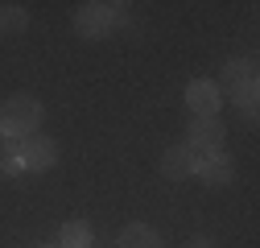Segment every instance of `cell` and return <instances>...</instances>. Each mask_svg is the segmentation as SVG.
<instances>
[{
  "mask_svg": "<svg viewBox=\"0 0 260 248\" xmlns=\"http://www.w3.org/2000/svg\"><path fill=\"white\" fill-rule=\"evenodd\" d=\"M58 248H91V224L87 220H67L58 228Z\"/></svg>",
  "mask_w": 260,
  "mask_h": 248,
  "instance_id": "9",
  "label": "cell"
},
{
  "mask_svg": "<svg viewBox=\"0 0 260 248\" xmlns=\"http://www.w3.org/2000/svg\"><path fill=\"white\" fill-rule=\"evenodd\" d=\"M75 29L83 38H104L112 29V5H100V0H87V5L75 9Z\"/></svg>",
  "mask_w": 260,
  "mask_h": 248,
  "instance_id": "4",
  "label": "cell"
},
{
  "mask_svg": "<svg viewBox=\"0 0 260 248\" xmlns=\"http://www.w3.org/2000/svg\"><path fill=\"white\" fill-rule=\"evenodd\" d=\"M232 100H236V108H240L244 116H256V83H248V87L232 91Z\"/></svg>",
  "mask_w": 260,
  "mask_h": 248,
  "instance_id": "13",
  "label": "cell"
},
{
  "mask_svg": "<svg viewBox=\"0 0 260 248\" xmlns=\"http://www.w3.org/2000/svg\"><path fill=\"white\" fill-rule=\"evenodd\" d=\"M0 29L5 34H25L29 29V9L25 5H0Z\"/></svg>",
  "mask_w": 260,
  "mask_h": 248,
  "instance_id": "11",
  "label": "cell"
},
{
  "mask_svg": "<svg viewBox=\"0 0 260 248\" xmlns=\"http://www.w3.org/2000/svg\"><path fill=\"white\" fill-rule=\"evenodd\" d=\"M42 100L34 96H9L5 104H0V137L5 141H25V137H34L42 129Z\"/></svg>",
  "mask_w": 260,
  "mask_h": 248,
  "instance_id": "1",
  "label": "cell"
},
{
  "mask_svg": "<svg viewBox=\"0 0 260 248\" xmlns=\"http://www.w3.org/2000/svg\"><path fill=\"white\" fill-rule=\"evenodd\" d=\"M120 248H161V236H157L149 224H124Z\"/></svg>",
  "mask_w": 260,
  "mask_h": 248,
  "instance_id": "10",
  "label": "cell"
},
{
  "mask_svg": "<svg viewBox=\"0 0 260 248\" xmlns=\"http://www.w3.org/2000/svg\"><path fill=\"white\" fill-rule=\"evenodd\" d=\"M194 178H203L207 186H227L236 178V162L227 158L223 149H215V153H203V162H199V170H194Z\"/></svg>",
  "mask_w": 260,
  "mask_h": 248,
  "instance_id": "6",
  "label": "cell"
},
{
  "mask_svg": "<svg viewBox=\"0 0 260 248\" xmlns=\"http://www.w3.org/2000/svg\"><path fill=\"white\" fill-rule=\"evenodd\" d=\"M223 137H227V129H223L219 116H190L186 145H190L194 153H215V149H223Z\"/></svg>",
  "mask_w": 260,
  "mask_h": 248,
  "instance_id": "2",
  "label": "cell"
},
{
  "mask_svg": "<svg viewBox=\"0 0 260 248\" xmlns=\"http://www.w3.org/2000/svg\"><path fill=\"white\" fill-rule=\"evenodd\" d=\"M186 248H219L211 236H194V240H186Z\"/></svg>",
  "mask_w": 260,
  "mask_h": 248,
  "instance_id": "14",
  "label": "cell"
},
{
  "mask_svg": "<svg viewBox=\"0 0 260 248\" xmlns=\"http://www.w3.org/2000/svg\"><path fill=\"white\" fill-rule=\"evenodd\" d=\"M186 108L194 116H219V87L207 83V79L186 83Z\"/></svg>",
  "mask_w": 260,
  "mask_h": 248,
  "instance_id": "7",
  "label": "cell"
},
{
  "mask_svg": "<svg viewBox=\"0 0 260 248\" xmlns=\"http://www.w3.org/2000/svg\"><path fill=\"white\" fill-rule=\"evenodd\" d=\"M38 248H58V244H38Z\"/></svg>",
  "mask_w": 260,
  "mask_h": 248,
  "instance_id": "15",
  "label": "cell"
},
{
  "mask_svg": "<svg viewBox=\"0 0 260 248\" xmlns=\"http://www.w3.org/2000/svg\"><path fill=\"white\" fill-rule=\"evenodd\" d=\"M21 166L25 170H50L58 166V141L46 137V133H34L21 141Z\"/></svg>",
  "mask_w": 260,
  "mask_h": 248,
  "instance_id": "3",
  "label": "cell"
},
{
  "mask_svg": "<svg viewBox=\"0 0 260 248\" xmlns=\"http://www.w3.org/2000/svg\"><path fill=\"white\" fill-rule=\"evenodd\" d=\"M25 166H21V141H5L0 137V174L5 178H17Z\"/></svg>",
  "mask_w": 260,
  "mask_h": 248,
  "instance_id": "12",
  "label": "cell"
},
{
  "mask_svg": "<svg viewBox=\"0 0 260 248\" xmlns=\"http://www.w3.org/2000/svg\"><path fill=\"white\" fill-rule=\"evenodd\" d=\"M199 162H203V153H194L190 145H170L166 153H161V174H166L170 182H182V178H194Z\"/></svg>",
  "mask_w": 260,
  "mask_h": 248,
  "instance_id": "5",
  "label": "cell"
},
{
  "mask_svg": "<svg viewBox=\"0 0 260 248\" xmlns=\"http://www.w3.org/2000/svg\"><path fill=\"white\" fill-rule=\"evenodd\" d=\"M219 79H223L227 91H240V87L256 83V62H252V58H227L223 71H219Z\"/></svg>",
  "mask_w": 260,
  "mask_h": 248,
  "instance_id": "8",
  "label": "cell"
}]
</instances>
